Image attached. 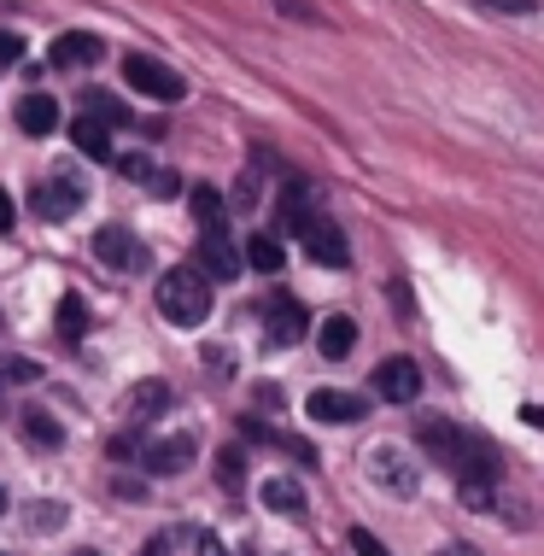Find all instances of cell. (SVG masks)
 Wrapping results in <instances>:
<instances>
[{
  "label": "cell",
  "instance_id": "6da1fadb",
  "mask_svg": "<svg viewBox=\"0 0 544 556\" xmlns=\"http://www.w3.org/2000/svg\"><path fill=\"white\" fill-rule=\"evenodd\" d=\"M416 445L428 451L440 469L457 475L463 486H492L497 480V445L480 440V433H468V428H457V422H421Z\"/></svg>",
  "mask_w": 544,
  "mask_h": 556
},
{
  "label": "cell",
  "instance_id": "7a4b0ae2",
  "mask_svg": "<svg viewBox=\"0 0 544 556\" xmlns=\"http://www.w3.org/2000/svg\"><path fill=\"white\" fill-rule=\"evenodd\" d=\"M159 311L176 328H200L211 317V288L200 269H164L159 276Z\"/></svg>",
  "mask_w": 544,
  "mask_h": 556
},
{
  "label": "cell",
  "instance_id": "3957f363",
  "mask_svg": "<svg viewBox=\"0 0 544 556\" xmlns=\"http://www.w3.org/2000/svg\"><path fill=\"white\" fill-rule=\"evenodd\" d=\"M124 77H129L135 94H147V100H181V77L153 53H124Z\"/></svg>",
  "mask_w": 544,
  "mask_h": 556
},
{
  "label": "cell",
  "instance_id": "277c9868",
  "mask_svg": "<svg viewBox=\"0 0 544 556\" xmlns=\"http://www.w3.org/2000/svg\"><path fill=\"white\" fill-rule=\"evenodd\" d=\"M305 305H299L293 293H269L264 299V334L269 345H293V340H305Z\"/></svg>",
  "mask_w": 544,
  "mask_h": 556
},
{
  "label": "cell",
  "instance_id": "5b68a950",
  "mask_svg": "<svg viewBox=\"0 0 544 556\" xmlns=\"http://www.w3.org/2000/svg\"><path fill=\"white\" fill-rule=\"evenodd\" d=\"M193 457H200V440H193V433H170V440H147L141 445V469L147 475H181Z\"/></svg>",
  "mask_w": 544,
  "mask_h": 556
},
{
  "label": "cell",
  "instance_id": "8992f818",
  "mask_svg": "<svg viewBox=\"0 0 544 556\" xmlns=\"http://www.w3.org/2000/svg\"><path fill=\"white\" fill-rule=\"evenodd\" d=\"M240 247L223 229H200V276H211V281H235L240 276Z\"/></svg>",
  "mask_w": 544,
  "mask_h": 556
},
{
  "label": "cell",
  "instance_id": "52a82bcc",
  "mask_svg": "<svg viewBox=\"0 0 544 556\" xmlns=\"http://www.w3.org/2000/svg\"><path fill=\"white\" fill-rule=\"evenodd\" d=\"M375 393L392 399V404H416V399H421V369H416V357H387V364L375 369Z\"/></svg>",
  "mask_w": 544,
  "mask_h": 556
},
{
  "label": "cell",
  "instance_id": "ba28073f",
  "mask_svg": "<svg viewBox=\"0 0 544 556\" xmlns=\"http://www.w3.org/2000/svg\"><path fill=\"white\" fill-rule=\"evenodd\" d=\"M77 212H83V182H71V176H48V182L36 188V217L65 223Z\"/></svg>",
  "mask_w": 544,
  "mask_h": 556
},
{
  "label": "cell",
  "instance_id": "9c48e42d",
  "mask_svg": "<svg viewBox=\"0 0 544 556\" xmlns=\"http://www.w3.org/2000/svg\"><path fill=\"white\" fill-rule=\"evenodd\" d=\"M299 240H305V252H311L316 264H328V269L352 258V247H345V229H340V223H328V217H311L305 229H299Z\"/></svg>",
  "mask_w": 544,
  "mask_h": 556
},
{
  "label": "cell",
  "instance_id": "30bf717a",
  "mask_svg": "<svg viewBox=\"0 0 544 556\" xmlns=\"http://www.w3.org/2000/svg\"><path fill=\"white\" fill-rule=\"evenodd\" d=\"M311 422H363L369 416V399L363 393H334V387H322V393L305 399Z\"/></svg>",
  "mask_w": 544,
  "mask_h": 556
},
{
  "label": "cell",
  "instance_id": "8fae6325",
  "mask_svg": "<svg viewBox=\"0 0 544 556\" xmlns=\"http://www.w3.org/2000/svg\"><path fill=\"white\" fill-rule=\"evenodd\" d=\"M94 258L105 269H147V247L129 229H100L94 235Z\"/></svg>",
  "mask_w": 544,
  "mask_h": 556
},
{
  "label": "cell",
  "instance_id": "7c38bea8",
  "mask_svg": "<svg viewBox=\"0 0 544 556\" xmlns=\"http://www.w3.org/2000/svg\"><path fill=\"white\" fill-rule=\"evenodd\" d=\"M100 53H105L100 36H88V29H65V36H53V48H48V59L59 71H88Z\"/></svg>",
  "mask_w": 544,
  "mask_h": 556
},
{
  "label": "cell",
  "instance_id": "4fadbf2b",
  "mask_svg": "<svg viewBox=\"0 0 544 556\" xmlns=\"http://www.w3.org/2000/svg\"><path fill=\"white\" fill-rule=\"evenodd\" d=\"M71 141H77V153H83V159L112 164V124H100L94 112H83L77 124H71Z\"/></svg>",
  "mask_w": 544,
  "mask_h": 556
},
{
  "label": "cell",
  "instance_id": "5bb4252c",
  "mask_svg": "<svg viewBox=\"0 0 544 556\" xmlns=\"http://www.w3.org/2000/svg\"><path fill=\"white\" fill-rule=\"evenodd\" d=\"M264 509H276V516H305V486L299 480H287V475H276V480H264Z\"/></svg>",
  "mask_w": 544,
  "mask_h": 556
},
{
  "label": "cell",
  "instance_id": "9a60e30c",
  "mask_svg": "<svg viewBox=\"0 0 544 556\" xmlns=\"http://www.w3.org/2000/svg\"><path fill=\"white\" fill-rule=\"evenodd\" d=\"M18 129L24 135H53L59 129V100H48V94L18 100Z\"/></svg>",
  "mask_w": 544,
  "mask_h": 556
},
{
  "label": "cell",
  "instance_id": "2e32d148",
  "mask_svg": "<svg viewBox=\"0 0 544 556\" xmlns=\"http://www.w3.org/2000/svg\"><path fill=\"white\" fill-rule=\"evenodd\" d=\"M311 217H316V193H311L305 182H287V188H281V223L293 229V240H299V229H305Z\"/></svg>",
  "mask_w": 544,
  "mask_h": 556
},
{
  "label": "cell",
  "instance_id": "e0dca14e",
  "mask_svg": "<svg viewBox=\"0 0 544 556\" xmlns=\"http://www.w3.org/2000/svg\"><path fill=\"white\" fill-rule=\"evenodd\" d=\"M352 345H357V323H352V317H328L322 328H316V352L334 357V364L352 352Z\"/></svg>",
  "mask_w": 544,
  "mask_h": 556
},
{
  "label": "cell",
  "instance_id": "ac0fdd59",
  "mask_svg": "<svg viewBox=\"0 0 544 556\" xmlns=\"http://www.w3.org/2000/svg\"><path fill=\"white\" fill-rule=\"evenodd\" d=\"M281 240L276 235H246V252H240V264H252V269H264V276H276L281 269Z\"/></svg>",
  "mask_w": 544,
  "mask_h": 556
},
{
  "label": "cell",
  "instance_id": "d6986e66",
  "mask_svg": "<svg viewBox=\"0 0 544 556\" xmlns=\"http://www.w3.org/2000/svg\"><path fill=\"white\" fill-rule=\"evenodd\" d=\"M188 212H193V223H200V229H223V193L211 188V182L188 188Z\"/></svg>",
  "mask_w": 544,
  "mask_h": 556
},
{
  "label": "cell",
  "instance_id": "ffe728a7",
  "mask_svg": "<svg viewBox=\"0 0 544 556\" xmlns=\"http://www.w3.org/2000/svg\"><path fill=\"white\" fill-rule=\"evenodd\" d=\"M83 334H88V305H83V293H65L59 299V340L77 345Z\"/></svg>",
  "mask_w": 544,
  "mask_h": 556
},
{
  "label": "cell",
  "instance_id": "44dd1931",
  "mask_svg": "<svg viewBox=\"0 0 544 556\" xmlns=\"http://www.w3.org/2000/svg\"><path fill=\"white\" fill-rule=\"evenodd\" d=\"M159 410H170V387H164V381H141L129 393V416H159Z\"/></svg>",
  "mask_w": 544,
  "mask_h": 556
},
{
  "label": "cell",
  "instance_id": "7402d4cb",
  "mask_svg": "<svg viewBox=\"0 0 544 556\" xmlns=\"http://www.w3.org/2000/svg\"><path fill=\"white\" fill-rule=\"evenodd\" d=\"M375 469H381V480H392V492H404V498L416 492V475L404 469V457H398V451H375Z\"/></svg>",
  "mask_w": 544,
  "mask_h": 556
},
{
  "label": "cell",
  "instance_id": "603a6c76",
  "mask_svg": "<svg viewBox=\"0 0 544 556\" xmlns=\"http://www.w3.org/2000/svg\"><path fill=\"white\" fill-rule=\"evenodd\" d=\"M29 381H41L36 357H0V387H29Z\"/></svg>",
  "mask_w": 544,
  "mask_h": 556
},
{
  "label": "cell",
  "instance_id": "cb8c5ba5",
  "mask_svg": "<svg viewBox=\"0 0 544 556\" xmlns=\"http://www.w3.org/2000/svg\"><path fill=\"white\" fill-rule=\"evenodd\" d=\"M83 100H88V112H94L100 124H112V129H124V124H129V106H117V100H112V94H100V88H88Z\"/></svg>",
  "mask_w": 544,
  "mask_h": 556
},
{
  "label": "cell",
  "instance_id": "d4e9b609",
  "mask_svg": "<svg viewBox=\"0 0 544 556\" xmlns=\"http://www.w3.org/2000/svg\"><path fill=\"white\" fill-rule=\"evenodd\" d=\"M24 428H29V440H36V445H59V440H65V428H53L48 410H29Z\"/></svg>",
  "mask_w": 544,
  "mask_h": 556
},
{
  "label": "cell",
  "instance_id": "484cf974",
  "mask_svg": "<svg viewBox=\"0 0 544 556\" xmlns=\"http://www.w3.org/2000/svg\"><path fill=\"white\" fill-rule=\"evenodd\" d=\"M112 164H117V170H124V176H135V182H147V176L159 170V164L147 159V153H124V159H112Z\"/></svg>",
  "mask_w": 544,
  "mask_h": 556
},
{
  "label": "cell",
  "instance_id": "4316f807",
  "mask_svg": "<svg viewBox=\"0 0 544 556\" xmlns=\"http://www.w3.org/2000/svg\"><path fill=\"white\" fill-rule=\"evenodd\" d=\"M217 475H223V486H229V492H240V445H229L217 457Z\"/></svg>",
  "mask_w": 544,
  "mask_h": 556
},
{
  "label": "cell",
  "instance_id": "83f0119b",
  "mask_svg": "<svg viewBox=\"0 0 544 556\" xmlns=\"http://www.w3.org/2000/svg\"><path fill=\"white\" fill-rule=\"evenodd\" d=\"M141 445H147V433H117V440L105 445V457H141Z\"/></svg>",
  "mask_w": 544,
  "mask_h": 556
},
{
  "label": "cell",
  "instance_id": "f1b7e54d",
  "mask_svg": "<svg viewBox=\"0 0 544 556\" xmlns=\"http://www.w3.org/2000/svg\"><path fill=\"white\" fill-rule=\"evenodd\" d=\"M352 551H357V556H392V551H387L369 528H352Z\"/></svg>",
  "mask_w": 544,
  "mask_h": 556
},
{
  "label": "cell",
  "instance_id": "f546056e",
  "mask_svg": "<svg viewBox=\"0 0 544 556\" xmlns=\"http://www.w3.org/2000/svg\"><path fill=\"white\" fill-rule=\"evenodd\" d=\"M235 205H240V212L258 205V176H240V182H235Z\"/></svg>",
  "mask_w": 544,
  "mask_h": 556
},
{
  "label": "cell",
  "instance_id": "4dcf8cb0",
  "mask_svg": "<svg viewBox=\"0 0 544 556\" xmlns=\"http://www.w3.org/2000/svg\"><path fill=\"white\" fill-rule=\"evenodd\" d=\"M12 223H18V205H12V193L0 188V235H12Z\"/></svg>",
  "mask_w": 544,
  "mask_h": 556
},
{
  "label": "cell",
  "instance_id": "1f68e13d",
  "mask_svg": "<svg viewBox=\"0 0 544 556\" xmlns=\"http://www.w3.org/2000/svg\"><path fill=\"white\" fill-rule=\"evenodd\" d=\"M193 556H229V551H223L217 533H200V539H193Z\"/></svg>",
  "mask_w": 544,
  "mask_h": 556
},
{
  "label": "cell",
  "instance_id": "d6a6232c",
  "mask_svg": "<svg viewBox=\"0 0 544 556\" xmlns=\"http://www.w3.org/2000/svg\"><path fill=\"white\" fill-rule=\"evenodd\" d=\"M24 53V41L18 36H7V29H0V65H12V59Z\"/></svg>",
  "mask_w": 544,
  "mask_h": 556
},
{
  "label": "cell",
  "instance_id": "836d02e7",
  "mask_svg": "<svg viewBox=\"0 0 544 556\" xmlns=\"http://www.w3.org/2000/svg\"><path fill=\"white\" fill-rule=\"evenodd\" d=\"M480 7H497V12H533L539 0H480Z\"/></svg>",
  "mask_w": 544,
  "mask_h": 556
},
{
  "label": "cell",
  "instance_id": "e575fe53",
  "mask_svg": "<svg viewBox=\"0 0 544 556\" xmlns=\"http://www.w3.org/2000/svg\"><path fill=\"white\" fill-rule=\"evenodd\" d=\"M521 416H527V422H533V428H544V404H527Z\"/></svg>",
  "mask_w": 544,
  "mask_h": 556
},
{
  "label": "cell",
  "instance_id": "d590c367",
  "mask_svg": "<svg viewBox=\"0 0 544 556\" xmlns=\"http://www.w3.org/2000/svg\"><path fill=\"white\" fill-rule=\"evenodd\" d=\"M0 509H7V492H0Z\"/></svg>",
  "mask_w": 544,
  "mask_h": 556
},
{
  "label": "cell",
  "instance_id": "8d00e7d4",
  "mask_svg": "<svg viewBox=\"0 0 544 556\" xmlns=\"http://www.w3.org/2000/svg\"><path fill=\"white\" fill-rule=\"evenodd\" d=\"M83 556H94V551H83Z\"/></svg>",
  "mask_w": 544,
  "mask_h": 556
}]
</instances>
